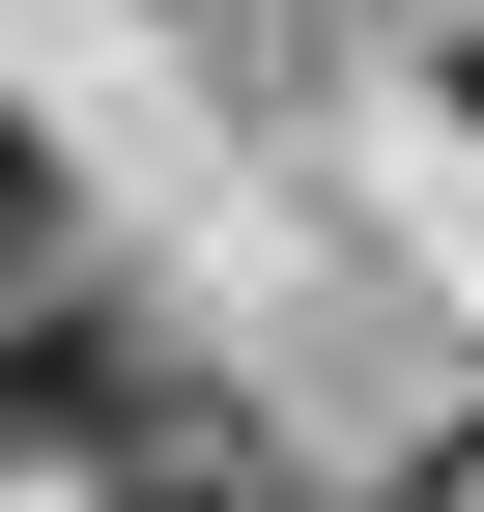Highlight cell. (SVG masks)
<instances>
[{
	"label": "cell",
	"instance_id": "1",
	"mask_svg": "<svg viewBox=\"0 0 484 512\" xmlns=\"http://www.w3.org/2000/svg\"><path fill=\"white\" fill-rule=\"evenodd\" d=\"M0 427H29V456H143L171 399H143V342H114L86 285H0Z\"/></svg>",
	"mask_w": 484,
	"mask_h": 512
},
{
	"label": "cell",
	"instance_id": "2",
	"mask_svg": "<svg viewBox=\"0 0 484 512\" xmlns=\"http://www.w3.org/2000/svg\"><path fill=\"white\" fill-rule=\"evenodd\" d=\"M114 512H285V484H257V456H228V427H200V399H171V427H143V456H114Z\"/></svg>",
	"mask_w": 484,
	"mask_h": 512
},
{
	"label": "cell",
	"instance_id": "3",
	"mask_svg": "<svg viewBox=\"0 0 484 512\" xmlns=\"http://www.w3.org/2000/svg\"><path fill=\"white\" fill-rule=\"evenodd\" d=\"M0 285H57V171L29 143H0Z\"/></svg>",
	"mask_w": 484,
	"mask_h": 512
}]
</instances>
